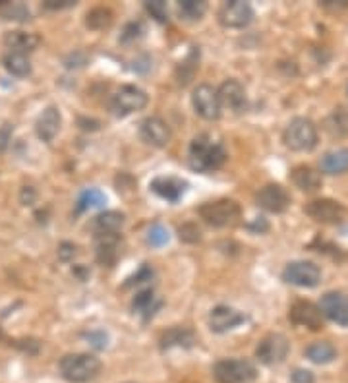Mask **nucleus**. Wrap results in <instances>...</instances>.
<instances>
[{
    "label": "nucleus",
    "mask_w": 348,
    "mask_h": 383,
    "mask_svg": "<svg viewBox=\"0 0 348 383\" xmlns=\"http://www.w3.org/2000/svg\"><path fill=\"white\" fill-rule=\"evenodd\" d=\"M250 228L257 231V233H263V231H267V221L263 219V217H257L254 225H250Z\"/></svg>",
    "instance_id": "41"
},
{
    "label": "nucleus",
    "mask_w": 348,
    "mask_h": 383,
    "mask_svg": "<svg viewBox=\"0 0 348 383\" xmlns=\"http://www.w3.org/2000/svg\"><path fill=\"white\" fill-rule=\"evenodd\" d=\"M255 202L265 212L283 213L290 205V196H288V192L281 184H267V186H263L257 192Z\"/></svg>",
    "instance_id": "14"
},
{
    "label": "nucleus",
    "mask_w": 348,
    "mask_h": 383,
    "mask_svg": "<svg viewBox=\"0 0 348 383\" xmlns=\"http://www.w3.org/2000/svg\"><path fill=\"white\" fill-rule=\"evenodd\" d=\"M62 124V117L60 110L56 107H46L41 115H39L37 122H35V132H37L39 140L43 141H53L54 136L58 134Z\"/></svg>",
    "instance_id": "19"
},
{
    "label": "nucleus",
    "mask_w": 348,
    "mask_h": 383,
    "mask_svg": "<svg viewBox=\"0 0 348 383\" xmlns=\"http://www.w3.org/2000/svg\"><path fill=\"white\" fill-rule=\"evenodd\" d=\"M283 141L292 151H311L317 145V126L309 118H294L285 128Z\"/></svg>",
    "instance_id": "3"
},
{
    "label": "nucleus",
    "mask_w": 348,
    "mask_h": 383,
    "mask_svg": "<svg viewBox=\"0 0 348 383\" xmlns=\"http://www.w3.org/2000/svg\"><path fill=\"white\" fill-rule=\"evenodd\" d=\"M246 321V316L231 306H217L209 313V327L215 333H226Z\"/></svg>",
    "instance_id": "16"
},
{
    "label": "nucleus",
    "mask_w": 348,
    "mask_h": 383,
    "mask_svg": "<svg viewBox=\"0 0 348 383\" xmlns=\"http://www.w3.org/2000/svg\"><path fill=\"white\" fill-rule=\"evenodd\" d=\"M147 105V93L136 86H122L116 89L110 101V109L116 117H128L131 112H138Z\"/></svg>",
    "instance_id": "6"
},
{
    "label": "nucleus",
    "mask_w": 348,
    "mask_h": 383,
    "mask_svg": "<svg viewBox=\"0 0 348 383\" xmlns=\"http://www.w3.org/2000/svg\"><path fill=\"white\" fill-rule=\"evenodd\" d=\"M2 64L12 76L15 78H25L31 74V63L25 55H18V53H6L2 56Z\"/></svg>",
    "instance_id": "27"
},
{
    "label": "nucleus",
    "mask_w": 348,
    "mask_h": 383,
    "mask_svg": "<svg viewBox=\"0 0 348 383\" xmlns=\"http://www.w3.org/2000/svg\"><path fill=\"white\" fill-rule=\"evenodd\" d=\"M4 45L10 48V53H18V55H25L31 53V51H35L39 47V35L30 32H8L4 35Z\"/></svg>",
    "instance_id": "20"
},
{
    "label": "nucleus",
    "mask_w": 348,
    "mask_h": 383,
    "mask_svg": "<svg viewBox=\"0 0 348 383\" xmlns=\"http://www.w3.org/2000/svg\"><path fill=\"white\" fill-rule=\"evenodd\" d=\"M12 136H14V126L10 124V122L0 124V153L6 151L10 141H12Z\"/></svg>",
    "instance_id": "36"
},
{
    "label": "nucleus",
    "mask_w": 348,
    "mask_h": 383,
    "mask_svg": "<svg viewBox=\"0 0 348 383\" xmlns=\"http://www.w3.org/2000/svg\"><path fill=\"white\" fill-rule=\"evenodd\" d=\"M319 169L325 174H342L348 171V149H333L327 151L321 161Z\"/></svg>",
    "instance_id": "24"
},
{
    "label": "nucleus",
    "mask_w": 348,
    "mask_h": 383,
    "mask_svg": "<svg viewBox=\"0 0 348 383\" xmlns=\"http://www.w3.org/2000/svg\"><path fill=\"white\" fill-rule=\"evenodd\" d=\"M288 320L292 321L294 325L308 327L311 331H319L323 327V313L319 310V306L311 304L308 300L294 302L290 306V312H288Z\"/></svg>",
    "instance_id": "13"
},
{
    "label": "nucleus",
    "mask_w": 348,
    "mask_h": 383,
    "mask_svg": "<svg viewBox=\"0 0 348 383\" xmlns=\"http://www.w3.org/2000/svg\"><path fill=\"white\" fill-rule=\"evenodd\" d=\"M60 374L70 383H87L95 379L101 372V360L87 352L66 354L60 360Z\"/></svg>",
    "instance_id": "2"
},
{
    "label": "nucleus",
    "mask_w": 348,
    "mask_h": 383,
    "mask_svg": "<svg viewBox=\"0 0 348 383\" xmlns=\"http://www.w3.org/2000/svg\"><path fill=\"white\" fill-rule=\"evenodd\" d=\"M254 20V8L244 0H232L219 10V22L228 30H242Z\"/></svg>",
    "instance_id": "10"
},
{
    "label": "nucleus",
    "mask_w": 348,
    "mask_h": 383,
    "mask_svg": "<svg viewBox=\"0 0 348 383\" xmlns=\"http://www.w3.org/2000/svg\"><path fill=\"white\" fill-rule=\"evenodd\" d=\"M124 225V215L120 212H105L99 213L91 223V228L95 236L103 235H116Z\"/></svg>",
    "instance_id": "23"
},
{
    "label": "nucleus",
    "mask_w": 348,
    "mask_h": 383,
    "mask_svg": "<svg viewBox=\"0 0 348 383\" xmlns=\"http://www.w3.org/2000/svg\"><path fill=\"white\" fill-rule=\"evenodd\" d=\"M205 10H207V2H203V0H180L178 2V14L188 22L200 20L205 14Z\"/></svg>",
    "instance_id": "31"
},
{
    "label": "nucleus",
    "mask_w": 348,
    "mask_h": 383,
    "mask_svg": "<svg viewBox=\"0 0 348 383\" xmlns=\"http://www.w3.org/2000/svg\"><path fill=\"white\" fill-rule=\"evenodd\" d=\"M286 354H288V341L281 333H269L267 337H263L262 343L255 349V356L265 366L281 364L286 358Z\"/></svg>",
    "instance_id": "8"
},
{
    "label": "nucleus",
    "mask_w": 348,
    "mask_h": 383,
    "mask_svg": "<svg viewBox=\"0 0 348 383\" xmlns=\"http://www.w3.org/2000/svg\"><path fill=\"white\" fill-rule=\"evenodd\" d=\"M240 215L242 209L234 200H217L200 207V217L211 227H232L238 223Z\"/></svg>",
    "instance_id": "4"
},
{
    "label": "nucleus",
    "mask_w": 348,
    "mask_h": 383,
    "mask_svg": "<svg viewBox=\"0 0 348 383\" xmlns=\"http://www.w3.org/2000/svg\"><path fill=\"white\" fill-rule=\"evenodd\" d=\"M139 136L141 140L155 145V148H165L170 141V128L169 124L159 117L146 118L141 126H139Z\"/></svg>",
    "instance_id": "17"
},
{
    "label": "nucleus",
    "mask_w": 348,
    "mask_h": 383,
    "mask_svg": "<svg viewBox=\"0 0 348 383\" xmlns=\"http://www.w3.org/2000/svg\"><path fill=\"white\" fill-rule=\"evenodd\" d=\"M72 4H76V2H72V0H46L45 6L51 10H60V8H68V6H72Z\"/></svg>",
    "instance_id": "40"
},
{
    "label": "nucleus",
    "mask_w": 348,
    "mask_h": 383,
    "mask_svg": "<svg viewBox=\"0 0 348 383\" xmlns=\"http://www.w3.org/2000/svg\"><path fill=\"white\" fill-rule=\"evenodd\" d=\"M294 383H314V375L308 370H294L292 374Z\"/></svg>",
    "instance_id": "38"
},
{
    "label": "nucleus",
    "mask_w": 348,
    "mask_h": 383,
    "mask_svg": "<svg viewBox=\"0 0 348 383\" xmlns=\"http://www.w3.org/2000/svg\"><path fill=\"white\" fill-rule=\"evenodd\" d=\"M306 356L314 364H329L337 358V349L329 341H316L306 349Z\"/></svg>",
    "instance_id": "26"
},
{
    "label": "nucleus",
    "mask_w": 348,
    "mask_h": 383,
    "mask_svg": "<svg viewBox=\"0 0 348 383\" xmlns=\"http://www.w3.org/2000/svg\"><path fill=\"white\" fill-rule=\"evenodd\" d=\"M105 204H107V196L101 190H97V188H89V190L82 192V196L77 197L76 212L84 213L89 212V209H99Z\"/></svg>",
    "instance_id": "28"
},
{
    "label": "nucleus",
    "mask_w": 348,
    "mask_h": 383,
    "mask_svg": "<svg viewBox=\"0 0 348 383\" xmlns=\"http://www.w3.org/2000/svg\"><path fill=\"white\" fill-rule=\"evenodd\" d=\"M213 377L217 383H250L257 377V370L247 360L226 358L213 366Z\"/></svg>",
    "instance_id": "5"
},
{
    "label": "nucleus",
    "mask_w": 348,
    "mask_h": 383,
    "mask_svg": "<svg viewBox=\"0 0 348 383\" xmlns=\"http://www.w3.org/2000/svg\"><path fill=\"white\" fill-rule=\"evenodd\" d=\"M131 306H134V312H138L139 316H143V318H151L157 310H159V306H161V302H159V298L155 297V292L151 289L147 290H141V292H138L136 294V298H134V302H131Z\"/></svg>",
    "instance_id": "25"
},
{
    "label": "nucleus",
    "mask_w": 348,
    "mask_h": 383,
    "mask_svg": "<svg viewBox=\"0 0 348 383\" xmlns=\"http://www.w3.org/2000/svg\"><path fill=\"white\" fill-rule=\"evenodd\" d=\"M195 343V337L192 331L182 327H174L167 331L161 337V346L162 349H170V346H192Z\"/></svg>",
    "instance_id": "29"
},
{
    "label": "nucleus",
    "mask_w": 348,
    "mask_h": 383,
    "mask_svg": "<svg viewBox=\"0 0 348 383\" xmlns=\"http://www.w3.org/2000/svg\"><path fill=\"white\" fill-rule=\"evenodd\" d=\"M306 213L317 223L323 225H339L347 217V209L329 197H321V200H314L306 205Z\"/></svg>",
    "instance_id": "9"
},
{
    "label": "nucleus",
    "mask_w": 348,
    "mask_h": 383,
    "mask_svg": "<svg viewBox=\"0 0 348 383\" xmlns=\"http://www.w3.org/2000/svg\"><path fill=\"white\" fill-rule=\"evenodd\" d=\"M192 103L195 112L205 120H217L221 117V103H219V95L217 89L209 86V84H201L193 89Z\"/></svg>",
    "instance_id": "12"
},
{
    "label": "nucleus",
    "mask_w": 348,
    "mask_h": 383,
    "mask_svg": "<svg viewBox=\"0 0 348 383\" xmlns=\"http://www.w3.org/2000/svg\"><path fill=\"white\" fill-rule=\"evenodd\" d=\"M85 24L89 30H95V32H103V30H107L112 24V12L108 8H93L89 14H87V20H85Z\"/></svg>",
    "instance_id": "32"
},
{
    "label": "nucleus",
    "mask_w": 348,
    "mask_h": 383,
    "mask_svg": "<svg viewBox=\"0 0 348 383\" xmlns=\"http://www.w3.org/2000/svg\"><path fill=\"white\" fill-rule=\"evenodd\" d=\"M290 178L304 192H316L323 184L321 172L316 171L309 164H298V167H294L292 172H290Z\"/></svg>",
    "instance_id": "21"
},
{
    "label": "nucleus",
    "mask_w": 348,
    "mask_h": 383,
    "mask_svg": "<svg viewBox=\"0 0 348 383\" xmlns=\"http://www.w3.org/2000/svg\"><path fill=\"white\" fill-rule=\"evenodd\" d=\"M188 190V182L176 176H159L151 182V192H155L161 200H167L170 204H176Z\"/></svg>",
    "instance_id": "18"
},
{
    "label": "nucleus",
    "mask_w": 348,
    "mask_h": 383,
    "mask_svg": "<svg viewBox=\"0 0 348 383\" xmlns=\"http://www.w3.org/2000/svg\"><path fill=\"white\" fill-rule=\"evenodd\" d=\"M118 235H103L95 238V254L99 264L107 267H112L118 259Z\"/></svg>",
    "instance_id": "22"
},
{
    "label": "nucleus",
    "mask_w": 348,
    "mask_h": 383,
    "mask_svg": "<svg viewBox=\"0 0 348 383\" xmlns=\"http://www.w3.org/2000/svg\"><path fill=\"white\" fill-rule=\"evenodd\" d=\"M0 12L6 20H30V10L23 4H14V2H0Z\"/></svg>",
    "instance_id": "33"
},
{
    "label": "nucleus",
    "mask_w": 348,
    "mask_h": 383,
    "mask_svg": "<svg viewBox=\"0 0 348 383\" xmlns=\"http://www.w3.org/2000/svg\"><path fill=\"white\" fill-rule=\"evenodd\" d=\"M87 339L91 341L93 346H97V349H105V344H107V335L105 333H87Z\"/></svg>",
    "instance_id": "39"
},
{
    "label": "nucleus",
    "mask_w": 348,
    "mask_h": 383,
    "mask_svg": "<svg viewBox=\"0 0 348 383\" xmlns=\"http://www.w3.org/2000/svg\"><path fill=\"white\" fill-rule=\"evenodd\" d=\"M180 238L186 242H195V240H200V228L195 225H184V227H180Z\"/></svg>",
    "instance_id": "37"
},
{
    "label": "nucleus",
    "mask_w": 348,
    "mask_h": 383,
    "mask_svg": "<svg viewBox=\"0 0 348 383\" xmlns=\"http://www.w3.org/2000/svg\"><path fill=\"white\" fill-rule=\"evenodd\" d=\"M319 310L323 313V318L331 320L333 323H337L340 327H348V294L339 290L325 292L319 302Z\"/></svg>",
    "instance_id": "11"
},
{
    "label": "nucleus",
    "mask_w": 348,
    "mask_h": 383,
    "mask_svg": "<svg viewBox=\"0 0 348 383\" xmlns=\"http://www.w3.org/2000/svg\"><path fill=\"white\" fill-rule=\"evenodd\" d=\"M147 242L151 244V246H165V244L169 242V231L162 227V225H153V227L149 228V233H147Z\"/></svg>",
    "instance_id": "34"
},
{
    "label": "nucleus",
    "mask_w": 348,
    "mask_h": 383,
    "mask_svg": "<svg viewBox=\"0 0 348 383\" xmlns=\"http://www.w3.org/2000/svg\"><path fill=\"white\" fill-rule=\"evenodd\" d=\"M147 10L151 12V16H155L159 22H167L169 20V10H167V4L157 0V2H147Z\"/></svg>",
    "instance_id": "35"
},
{
    "label": "nucleus",
    "mask_w": 348,
    "mask_h": 383,
    "mask_svg": "<svg viewBox=\"0 0 348 383\" xmlns=\"http://www.w3.org/2000/svg\"><path fill=\"white\" fill-rule=\"evenodd\" d=\"M217 95H219L221 107H226L232 112H242V110L246 109V89H244V86L240 84L238 79H226L217 89Z\"/></svg>",
    "instance_id": "15"
},
{
    "label": "nucleus",
    "mask_w": 348,
    "mask_h": 383,
    "mask_svg": "<svg viewBox=\"0 0 348 383\" xmlns=\"http://www.w3.org/2000/svg\"><path fill=\"white\" fill-rule=\"evenodd\" d=\"M325 130L335 136V138H344L348 136V110L339 109L331 112L325 120Z\"/></svg>",
    "instance_id": "30"
},
{
    "label": "nucleus",
    "mask_w": 348,
    "mask_h": 383,
    "mask_svg": "<svg viewBox=\"0 0 348 383\" xmlns=\"http://www.w3.org/2000/svg\"><path fill=\"white\" fill-rule=\"evenodd\" d=\"M224 161H226V151L219 141L213 140L207 134L193 138L190 145V167L193 171H217L219 167H223Z\"/></svg>",
    "instance_id": "1"
},
{
    "label": "nucleus",
    "mask_w": 348,
    "mask_h": 383,
    "mask_svg": "<svg viewBox=\"0 0 348 383\" xmlns=\"http://www.w3.org/2000/svg\"><path fill=\"white\" fill-rule=\"evenodd\" d=\"M283 279L294 287L314 289L321 281V269L314 261H292L285 267Z\"/></svg>",
    "instance_id": "7"
}]
</instances>
